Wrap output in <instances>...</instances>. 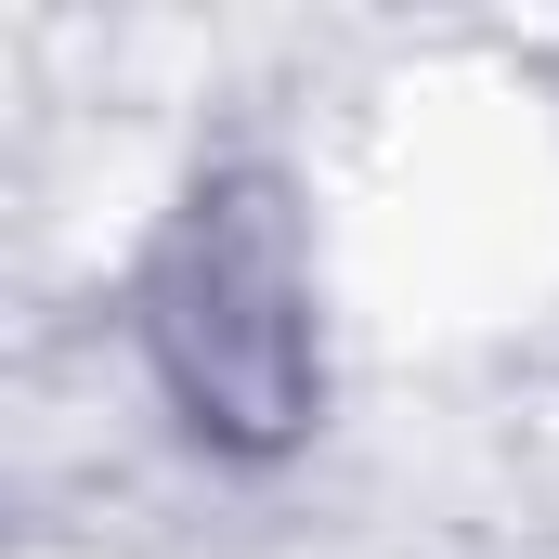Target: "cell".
Returning a JSON list of instances; mask_svg holds the SVG:
<instances>
[{"mask_svg": "<svg viewBox=\"0 0 559 559\" xmlns=\"http://www.w3.org/2000/svg\"><path fill=\"white\" fill-rule=\"evenodd\" d=\"M143 338L156 378L195 442L222 455H286L312 429V274H299V222L261 169H222L182 195L156 274H143Z\"/></svg>", "mask_w": 559, "mask_h": 559, "instance_id": "obj_1", "label": "cell"}]
</instances>
